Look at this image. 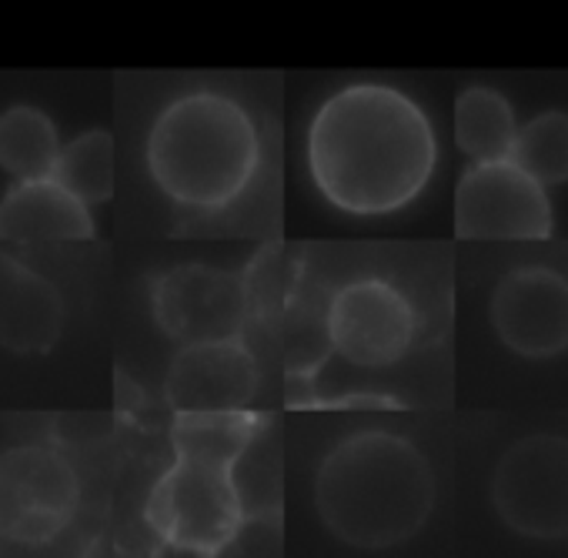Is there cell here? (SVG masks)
<instances>
[{
  "instance_id": "8fae6325",
  "label": "cell",
  "mask_w": 568,
  "mask_h": 558,
  "mask_svg": "<svg viewBox=\"0 0 568 558\" xmlns=\"http://www.w3.org/2000/svg\"><path fill=\"white\" fill-rule=\"evenodd\" d=\"M257 382V362L244 342L178 348L164 372V402L174 415L247 412Z\"/></svg>"
},
{
  "instance_id": "2e32d148",
  "label": "cell",
  "mask_w": 568,
  "mask_h": 558,
  "mask_svg": "<svg viewBox=\"0 0 568 558\" xmlns=\"http://www.w3.org/2000/svg\"><path fill=\"white\" fill-rule=\"evenodd\" d=\"M54 181L81 204H108L114 197V138L108 131H84L64 144Z\"/></svg>"
},
{
  "instance_id": "5b68a950",
  "label": "cell",
  "mask_w": 568,
  "mask_h": 558,
  "mask_svg": "<svg viewBox=\"0 0 568 558\" xmlns=\"http://www.w3.org/2000/svg\"><path fill=\"white\" fill-rule=\"evenodd\" d=\"M488 491L495 515L515 535L568 538V438L538 432L511 442L495 461Z\"/></svg>"
},
{
  "instance_id": "277c9868",
  "label": "cell",
  "mask_w": 568,
  "mask_h": 558,
  "mask_svg": "<svg viewBox=\"0 0 568 558\" xmlns=\"http://www.w3.org/2000/svg\"><path fill=\"white\" fill-rule=\"evenodd\" d=\"M148 171L178 207L221 211L261 168V134L251 111L224 91H187L151 124Z\"/></svg>"
},
{
  "instance_id": "4fadbf2b",
  "label": "cell",
  "mask_w": 568,
  "mask_h": 558,
  "mask_svg": "<svg viewBox=\"0 0 568 558\" xmlns=\"http://www.w3.org/2000/svg\"><path fill=\"white\" fill-rule=\"evenodd\" d=\"M94 237L91 207L81 204L54 177L11 184L0 201V241L38 244V241H84Z\"/></svg>"
},
{
  "instance_id": "8992f818",
  "label": "cell",
  "mask_w": 568,
  "mask_h": 558,
  "mask_svg": "<svg viewBox=\"0 0 568 558\" xmlns=\"http://www.w3.org/2000/svg\"><path fill=\"white\" fill-rule=\"evenodd\" d=\"M81 508V475L51 445L0 452V538L38 548L61 538Z\"/></svg>"
},
{
  "instance_id": "7a4b0ae2",
  "label": "cell",
  "mask_w": 568,
  "mask_h": 558,
  "mask_svg": "<svg viewBox=\"0 0 568 558\" xmlns=\"http://www.w3.org/2000/svg\"><path fill=\"white\" fill-rule=\"evenodd\" d=\"M435 471L425 452L385 428L335 442L315 471V511L345 545L385 551L412 541L435 508Z\"/></svg>"
},
{
  "instance_id": "9a60e30c",
  "label": "cell",
  "mask_w": 568,
  "mask_h": 558,
  "mask_svg": "<svg viewBox=\"0 0 568 558\" xmlns=\"http://www.w3.org/2000/svg\"><path fill=\"white\" fill-rule=\"evenodd\" d=\"M61 151L58 128L44 111L18 104L0 114V168L14 177V184L54 177Z\"/></svg>"
},
{
  "instance_id": "5bb4252c",
  "label": "cell",
  "mask_w": 568,
  "mask_h": 558,
  "mask_svg": "<svg viewBox=\"0 0 568 558\" xmlns=\"http://www.w3.org/2000/svg\"><path fill=\"white\" fill-rule=\"evenodd\" d=\"M518 128L511 101L495 88L471 84L455 101V141L475 164L511 161Z\"/></svg>"
},
{
  "instance_id": "6da1fadb",
  "label": "cell",
  "mask_w": 568,
  "mask_h": 558,
  "mask_svg": "<svg viewBox=\"0 0 568 558\" xmlns=\"http://www.w3.org/2000/svg\"><path fill=\"white\" fill-rule=\"evenodd\" d=\"M438 138L428 114L398 88L335 91L308 128V168L328 204L348 214L408 207L432 181Z\"/></svg>"
},
{
  "instance_id": "3957f363",
  "label": "cell",
  "mask_w": 568,
  "mask_h": 558,
  "mask_svg": "<svg viewBox=\"0 0 568 558\" xmlns=\"http://www.w3.org/2000/svg\"><path fill=\"white\" fill-rule=\"evenodd\" d=\"M267 422L254 412L174 415V461L151 488L144 518L154 535L187 555L214 558L241 531L247 511L234 481L244 452Z\"/></svg>"
},
{
  "instance_id": "30bf717a",
  "label": "cell",
  "mask_w": 568,
  "mask_h": 558,
  "mask_svg": "<svg viewBox=\"0 0 568 558\" xmlns=\"http://www.w3.org/2000/svg\"><path fill=\"white\" fill-rule=\"evenodd\" d=\"M498 342L528 362L568 352V277L545 264H521L498 277L488 302Z\"/></svg>"
},
{
  "instance_id": "ba28073f",
  "label": "cell",
  "mask_w": 568,
  "mask_h": 558,
  "mask_svg": "<svg viewBox=\"0 0 568 558\" xmlns=\"http://www.w3.org/2000/svg\"><path fill=\"white\" fill-rule=\"evenodd\" d=\"M332 352L358 368L402 362L418 338V312L388 277L362 274L335 288L325 308Z\"/></svg>"
},
{
  "instance_id": "52a82bcc",
  "label": "cell",
  "mask_w": 568,
  "mask_h": 558,
  "mask_svg": "<svg viewBox=\"0 0 568 558\" xmlns=\"http://www.w3.org/2000/svg\"><path fill=\"white\" fill-rule=\"evenodd\" d=\"M151 315L178 348L244 342L251 318L247 277L214 264H174L151 282Z\"/></svg>"
},
{
  "instance_id": "9c48e42d",
  "label": "cell",
  "mask_w": 568,
  "mask_h": 558,
  "mask_svg": "<svg viewBox=\"0 0 568 558\" xmlns=\"http://www.w3.org/2000/svg\"><path fill=\"white\" fill-rule=\"evenodd\" d=\"M555 227L548 191L518 164H471L455 187V231L468 241H541Z\"/></svg>"
},
{
  "instance_id": "e0dca14e",
  "label": "cell",
  "mask_w": 568,
  "mask_h": 558,
  "mask_svg": "<svg viewBox=\"0 0 568 558\" xmlns=\"http://www.w3.org/2000/svg\"><path fill=\"white\" fill-rule=\"evenodd\" d=\"M511 164H518L545 191L568 181V114L541 111L525 121L515 138Z\"/></svg>"
},
{
  "instance_id": "7c38bea8",
  "label": "cell",
  "mask_w": 568,
  "mask_h": 558,
  "mask_svg": "<svg viewBox=\"0 0 568 558\" xmlns=\"http://www.w3.org/2000/svg\"><path fill=\"white\" fill-rule=\"evenodd\" d=\"M68 322V302L44 274L0 251V348L14 355H44L58 345Z\"/></svg>"
}]
</instances>
